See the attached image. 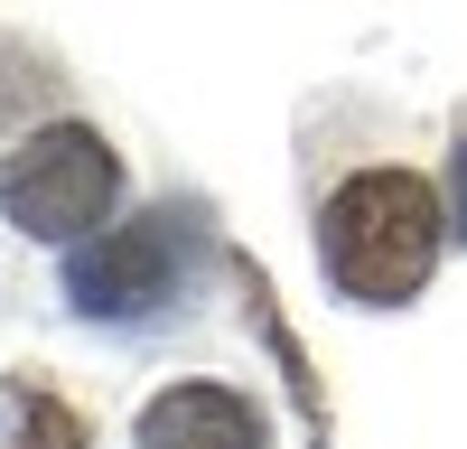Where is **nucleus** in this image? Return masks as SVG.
Segmentation results:
<instances>
[{
  "label": "nucleus",
  "mask_w": 467,
  "mask_h": 449,
  "mask_svg": "<svg viewBox=\"0 0 467 449\" xmlns=\"http://www.w3.org/2000/svg\"><path fill=\"white\" fill-rule=\"evenodd\" d=\"M140 449H262V412L224 384H169L140 412Z\"/></svg>",
  "instance_id": "obj_4"
},
{
  "label": "nucleus",
  "mask_w": 467,
  "mask_h": 449,
  "mask_svg": "<svg viewBox=\"0 0 467 449\" xmlns=\"http://www.w3.org/2000/svg\"><path fill=\"white\" fill-rule=\"evenodd\" d=\"M440 235H449V215L431 197V178H411V169H356L327 197V215H318V262H327V281L346 299L402 309V299L431 281Z\"/></svg>",
  "instance_id": "obj_1"
},
{
  "label": "nucleus",
  "mask_w": 467,
  "mask_h": 449,
  "mask_svg": "<svg viewBox=\"0 0 467 449\" xmlns=\"http://www.w3.org/2000/svg\"><path fill=\"white\" fill-rule=\"evenodd\" d=\"M178 262H187V224L178 215L103 224V244H75L66 299H75V318H140V309H160L178 290Z\"/></svg>",
  "instance_id": "obj_3"
},
{
  "label": "nucleus",
  "mask_w": 467,
  "mask_h": 449,
  "mask_svg": "<svg viewBox=\"0 0 467 449\" xmlns=\"http://www.w3.org/2000/svg\"><path fill=\"white\" fill-rule=\"evenodd\" d=\"M449 235H467V131L449 150Z\"/></svg>",
  "instance_id": "obj_6"
},
{
  "label": "nucleus",
  "mask_w": 467,
  "mask_h": 449,
  "mask_svg": "<svg viewBox=\"0 0 467 449\" xmlns=\"http://www.w3.org/2000/svg\"><path fill=\"white\" fill-rule=\"evenodd\" d=\"M112 197H122V160H112L103 131H85V122H47V131H28L10 160H0V215H10L19 235H37V244L94 235L112 215Z\"/></svg>",
  "instance_id": "obj_2"
},
{
  "label": "nucleus",
  "mask_w": 467,
  "mask_h": 449,
  "mask_svg": "<svg viewBox=\"0 0 467 449\" xmlns=\"http://www.w3.org/2000/svg\"><path fill=\"white\" fill-rule=\"evenodd\" d=\"M0 449H85V412L28 374H0Z\"/></svg>",
  "instance_id": "obj_5"
}]
</instances>
